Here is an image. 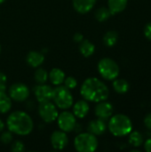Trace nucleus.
Here are the masks:
<instances>
[{
  "mask_svg": "<svg viewBox=\"0 0 151 152\" xmlns=\"http://www.w3.org/2000/svg\"><path fill=\"white\" fill-rule=\"evenodd\" d=\"M80 94L87 102H100L108 99L109 90L108 86L99 78L88 77L81 86Z\"/></svg>",
  "mask_w": 151,
  "mask_h": 152,
  "instance_id": "1",
  "label": "nucleus"
},
{
  "mask_svg": "<svg viewBox=\"0 0 151 152\" xmlns=\"http://www.w3.org/2000/svg\"><path fill=\"white\" fill-rule=\"evenodd\" d=\"M6 126L12 134L25 136L33 131L34 123L28 113L21 110H16L11 113L7 118Z\"/></svg>",
  "mask_w": 151,
  "mask_h": 152,
  "instance_id": "2",
  "label": "nucleus"
},
{
  "mask_svg": "<svg viewBox=\"0 0 151 152\" xmlns=\"http://www.w3.org/2000/svg\"><path fill=\"white\" fill-rule=\"evenodd\" d=\"M108 128L109 132L117 137H122L129 134L133 130L131 119L124 114L112 115L109 118Z\"/></svg>",
  "mask_w": 151,
  "mask_h": 152,
  "instance_id": "3",
  "label": "nucleus"
},
{
  "mask_svg": "<svg viewBox=\"0 0 151 152\" xmlns=\"http://www.w3.org/2000/svg\"><path fill=\"white\" fill-rule=\"evenodd\" d=\"M52 100L56 107L61 110H69L74 103L70 90L64 86H56L53 88Z\"/></svg>",
  "mask_w": 151,
  "mask_h": 152,
  "instance_id": "4",
  "label": "nucleus"
},
{
  "mask_svg": "<svg viewBox=\"0 0 151 152\" xmlns=\"http://www.w3.org/2000/svg\"><path fill=\"white\" fill-rule=\"evenodd\" d=\"M98 140L96 136L89 132L80 133L74 140V147L78 152H93L98 148Z\"/></svg>",
  "mask_w": 151,
  "mask_h": 152,
  "instance_id": "5",
  "label": "nucleus"
},
{
  "mask_svg": "<svg viewBox=\"0 0 151 152\" xmlns=\"http://www.w3.org/2000/svg\"><path fill=\"white\" fill-rule=\"evenodd\" d=\"M98 72L106 80H114L119 75V66L111 58H102L98 62Z\"/></svg>",
  "mask_w": 151,
  "mask_h": 152,
  "instance_id": "6",
  "label": "nucleus"
},
{
  "mask_svg": "<svg viewBox=\"0 0 151 152\" xmlns=\"http://www.w3.org/2000/svg\"><path fill=\"white\" fill-rule=\"evenodd\" d=\"M38 114L41 119L45 123H52L58 118V110L56 105L51 101L39 102Z\"/></svg>",
  "mask_w": 151,
  "mask_h": 152,
  "instance_id": "7",
  "label": "nucleus"
},
{
  "mask_svg": "<svg viewBox=\"0 0 151 152\" xmlns=\"http://www.w3.org/2000/svg\"><path fill=\"white\" fill-rule=\"evenodd\" d=\"M56 120L60 130L65 133H70L71 131L75 130L77 126V119L75 115L66 110L58 115Z\"/></svg>",
  "mask_w": 151,
  "mask_h": 152,
  "instance_id": "8",
  "label": "nucleus"
},
{
  "mask_svg": "<svg viewBox=\"0 0 151 152\" xmlns=\"http://www.w3.org/2000/svg\"><path fill=\"white\" fill-rule=\"evenodd\" d=\"M8 94L12 101L21 102L26 101L29 96L28 87L22 83L12 84L8 90Z\"/></svg>",
  "mask_w": 151,
  "mask_h": 152,
  "instance_id": "9",
  "label": "nucleus"
},
{
  "mask_svg": "<svg viewBox=\"0 0 151 152\" xmlns=\"http://www.w3.org/2000/svg\"><path fill=\"white\" fill-rule=\"evenodd\" d=\"M50 142H51L53 148L56 151H61L65 149L69 144V138H68L67 133L61 130L54 131L51 134Z\"/></svg>",
  "mask_w": 151,
  "mask_h": 152,
  "instance_id": "10",
  "label": "nucleus"
},
{
  "mask_svg": "<svg viewBox=\"0 0 151 152\" xmlns=\"http://www.w3.org/2000/svg\"><path fill=\"white\" fill-rule=\"evenodd\" d=\"M53 88L46 84L37 85L34 87V94L38 102L52 101Z\"/></svg>",
  "mask_w": 151,
  "mask_h": 152,
  "instance_id": "11",
  "label": "nucleus"
},
{
  "mask_svg": "<svg viewBox=\"0 0 151 152\" xmlns=\"http://www.w3.org/2000/svg\"><path fill=\"white\" fill-rule=\"evenodd\" d=\"M94 112L98 118L107 120V119L110 118V117L113 115L114 108L111 103H109L106 101H102V102H97Z\"/></svg>",
  "mask_w": 151,
  "mask_h": 152,
  "instance_id": "12",
  "label": "nucleus"
},
{
  "mask_svg": "<svg viewBox=\"0 0 151 152\" xmlns=\"http://www.w3.org/2000/svg\"><path fill=\"white\" fill-rule=\"evenodd\" d=\"M96 1L97 0H72V5L76 12L85 14L93 8Z\"/></svg>",
  "mask_w": 151,
  "mask_h": 152,
  "instance_id": "13",
  "label": "nucleus"
},
{
  "mask_svg": "<svg viewBox=\"0 0 151 152\" xmlns=\"http://www.w3.org/2000/svg\"><path fill=\"white\" fill-rule=\"evenodd\" d=\"M72 106H73L72 113L77 118H84L85 117H86V115L90 110V106L87 101H85V99L77 101V102L73 103Z\"/></svg>",
  "mask_w": 151,
  "mask_h": 152,
  "instance_id": "14",
  "label": "nucleus"
},
{
  "mask_svg": "<svg viewBox=\"0 0 151 152\" xmlns=\"http://www.w3.org/2000/svg\"><path fill=\"white\" fill-rule=\"evenodd\" d=\"M106 130H107V125L105 123V120L101 118L90 121L87 126V131L94 134L95 136L103 134L106 132Z\"/></svg>",
  "mask_w": 151,
  "mask_h": 152,
  "instance_id": "15",
  "label": "nucleus"
},
{
  "mask_svg": "<svg viewBox=\"0 0 151 152\" xmlns=\"http://www.w3.org/2000/svg\"><path fill=\"white\" fill-rule=\"evenodd\" d=\"M27 63L32 68L40 67L44 61V55L42 52L38 51H30L26 57Z\"/></svg>",
  "mask_w": 151,
  "mask_h": 152,
  "instance_id": "16",
  "label": "nucleus"
},
{
  "mask_svg": "<svg viewBox=\"0 0 151 152\" xmlns=\"http://www.w3.org/2000/svg\"><path fill=\"white\" fill-rule=\"evenodd\" d=\"M65 77H66L64 71L58 68H53L48 73V79L54 86H61V84H63Z\"/></svg>",
  "mask_w": 151,
  "mask_h": 152,
  "instance_id": "17",
  "label": "nucleus"
},
{
  "mask_svg": "<svg viewBox=\"0 0 151 152\" xmlns=\"http://www.w3.org/2000/svg\"><path fill=\"white\" fill-rule=\"evenodd\" d=\"M128 0H108V8L112 14L122 12L127 6Z\"/></svg>",
  "mask_w": 151,
  "mask_h": 152,
  "instance_id": "18",
  "label": "nucleus"
},
{
  "mask_svg": "<svg viewBox=\"0 0 151 152\" xmlns=\"http://www.w3.org/2000/svg\"><path fill=\"white\" fill-rule=\"evenodd\" d=\"M78 48L80 53L85 58L92 56L95 52V45L87 39H84L82 42H80Z\"/></svg>",
  "mask_w": 151,
  "mask_h": 152,
  "instance_id": "19",
  "label": "nucleus"
},
{
  "mask_svg": "<svg viewBox=\"0 0 151 152\" xmlns=\"http://www.w3.org/2000/svg\"><path fill=\"white\" fill-rule=\"evenodd\" d=\"M12 108V99L6 92H0V113L5 114Z\"/></svg>",
  "mask_w": 151,
  "mask_h": 152,
  "instance_id": "20",
  "label": "nucleus"
},
{
  "mask_svg": "<svg viewBox=\"0 0 151 152\" xmlns=\"http://www.w3.org/2000/svg\"><path fill=\"white\" fill-rule=\"evenodd\" d=\"M118 40V33L115 30H109L103 36V43L108 47L114 46Z\"/></svg>",
  "mask_w": 151,
  "mask_h": 152,
  "instance_id": "21",
  "label": "nucleus"
},
{
  "mask_svg": "<svg viewBox=\"0 0 151 152\" xmlns=\"http://www.w3.org/2000/svg\"><path fill=\"white\" fill-rule=\"evenodd\" d=\"M129 83L123 78H116L113 81V88L117 94H125L129 90Z\"/></svg>",
  "mask_w": 151,
  "mask_h": 152,
  "instance_id": "22",
  "label": "nucleus"
},
{
  "mask_svg": "<svg viewBox=\"0 0 151 152\" xmlns=\"http://www.w3.org/2000/svg\"><path fill=\"white\" fill-rule=\"evenodd\" d=\"M111 15H112V13L109 11V9L108 7H104V6L98 8L94 13L95 19L100 22H103V21L108 20Z\"/></svg>",
  "mask_w": 151,
  "mask_h": 152,
  "instance_id": "23",
  "label": "nucleus"
},
{
  "mask_svg": "<svg viewBox=\"0 0 151 152\" xmlns=\"http://www.w3.org/2000/svg\"><path fill=\"white\" fill-rule=\"evenodd\" d=\"M34 78H35L36 83H37L38 85L45 84L48 80V72L44 69L38 67L36 70L35 71Z\"/></svg>",
  "mask_w": 151,
  "mask_h": 152,
  "instance_id": "24",
  "label": "nucleus"
},
{
  "mask_svg": "<svg viewBox=\"0 0 151 152\" xmlns=\"http://www.w3.org/2000/svg\"><path fill=\"white\" fill-rule=\"evenodd\" d=\"M129 143L133 147H140L143 143V136L141 133L134 131L130 133Z\"/></svg>",
  "mask_w": 151,
  "mask_h": 152,
  "instance_id": "25",
  "label": "nucleus"
},
{
  "mask_svg": "<svg viewBox=\"0 0 151 152\" xmlns=\"http://www.w3.org/2000/svg\"><path fill=\"white\" fill-rule=\"evenodd\" d=\"M13 139V136H12V133L9 130L7 131H2L1 132V135H0V142L4 144V145H7V144H10L12 142Z\"/></svg>",
  "mask_w": 151,
  "mask_h": 152,
  "instance_id": "26",
  "label": "nucleus"
},
{
  "mask_svg": "<svg viewBox=\"0 0 151 152\" xmlns=\"http://www.w3.org/2000/svg\"><path fill=\"white\" fill-rule=\"evenodd\" d=\"M64 86H66L69 90H73L77 86V80L73 77H68L64 79Z\"/></svg>",
  "mask_w": 151,
  "mask_h": 152,
  "instance_id": "27",
  "label": "nucleus"
},
{
  "mask_svg": "<svg viewBox=\"0 0 151 152\" xmlns=\"http://www.w3.org/2000/svg\"><path fill=\"white\" fill-rule=\"evenodd\" d=\"M11 150L13 152H22L25 151V145L21 141H15L12 142Z\"/></svg>",
  "mask_w": 151,
  "mask_h": 152,
  "instance_id": "28",
  "label": "nucleus"
},
{
  "mask_svg": "<svg viewBox=\"0 0 151 152\" xmlns=\"http://www.w3.org/2000/svg\"><path fill=\"white\" fill-rule=\"evenodd\" d=\"M7 89V77L4 73L0 72V92H6Z\"/></svg>",
  "mask_w": 151,
  "mask_h": 152,
  "instance_id": "29",
  "label": "nucleus"
},
{
  "mask_svg": "<svg viewBox=\"0 0 151 152\" xmlns=\"http://www.w3.org/2000/svg\"><path fill=\"white\" fill-rule=\"evenodd\" d=\"M144 36L151 41V22H149L144 27Z\"/></svg>",
  "mask_w": 151,
  "mask_h": 152,
  "instance_id": "30",
  "label": "nucleus"
},
{
  "mask_svg": "<svg viewBox=\"0 0 151 152\" xmlns=\"http://www.w3.org/2000/svg\"><path fill=\"white\" fill-rule=\"evenodd\" d=\"M144 125H145V126L151 131V113L150 114H148L146 117H145V118H144Z\"/></svg>",
  "mask_w": 151,
  "mask_h": 152,
  "instance_id": "31",
  "label": "nucleus"
},
{
  "mask_svg": "<svg viewBox=\"0 0 151 152\" xmlns=\"http://www.w3.org/2000/svg\"><path fill=\"white\" fill-rule=\"evenodd\" d=\"M73 40L76 42V43H80V42H82L83 40H84V36L81 34V33H79V32H77V33H76L74 36H73Z\"/></svg>",
  "mask_w": 151,
  "mask_h": 152,
  "instance_id": "32",
  "label": "nucleus"
},
{
  "mask_svg": "<svg viewBox=\"0 0 151 152\" xmlns=\"http://www.w3.org/2000/svg\"><path fill=\"white\" fill-rule=\"evenodd\" d=\"M144 150L147 152H151V138L144 142Z\"/></svg>",
  "mask_w": 151,
  "mask_h": 152,
  "instance_id": "33",
  "label": "nucleus"
},
{
  "mask_svg": "<svg viewBox=\"0 0 151 152\" xmlns=\"http://www.w3.org/2000/svg\"><path fill=\"white\" fill-rule=\"evenodd\" d=\"M4 123L3 122V120L0 119V133L4 131Z\"/></svg>",
  "mask_w": 151,
  "mask_h": 152,
  "instance_id": "34",
  "label": "nucleus"
},
{
  "mask_svg": "<svg viewBox=\"0 0 151 152\" xmlns=\"http://www.w3.org/2000/svg\"><path fill=\"white\" fill-rule=\"evenodd\" d=\"M4 1H5V0H0V4H3Z\"/></svg>",
  "mask_w": 151,
  "mask_h": 152,
  "instance_id": "35",
  "label": "nucleus"
},
{
  "mask_svg": "<svg viewBox=\"0 0 151 152\" xmlns=\"http://www.w3.org/2000/svg\"><path fill=\"white\" fill-rule=\"evenodd\" d=\"M0 53H1V45H0Z\"/></svg>",
  "mask_w": 151,
  "mask_h": 152,
  "instance_id": "36",
  "label": "nucleus"
}]
</instances>
